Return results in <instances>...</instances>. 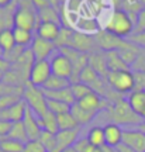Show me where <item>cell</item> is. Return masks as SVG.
<instances>
[{"label": "cell", "instance_id": "6da1fadb", "mask_svg": "<svg viewBox=\"0 0 145 152\" xmlns=\"http://www.w3.org/2000/svg\"><path fill=\"white\" fill-rule=\"evenodd\" d=\"M104 30L120 38L127 39L134 33V20L131 18V16L127 11L116 9L107 17L106 24H104Z\"/></svg>", "mask_w": 145, "mask_h": 152}, {"label": "cell", "instance_id": "7a4b0ae2", "mask_svg": "<svg viewBox=\"0 0 145 152\" xmlns=\"http://www.w3.org/2000/svg\"><path fill=\"white\" fill-rule=\"evenodd\" d=\"M107 117L110 123L117 125H138L142 121L138 114L134 113V110L130 107L128 102L125 99H120L118 102L113 103L107 109Z\"/></svg>", "mask_w": 145, "mask_h": 152}, {"label": "cell", "instance_id": "3957f363", "mask_svg": "<svg viewBox=\"0 0 145 152\" xmlns=\"http://www.w3.org/2000/svg\"><path fill=\"white\" fill-rule=\"evenodd\" d=\"M23 100L27 104L28 109H31L34 114H37L38 117H42L48 113V107H47V96L41 87L32 86L28 82L24 92H23Z\"/></svg>", "mask_w": 145, "mask_h": 152}, {"label": "cell", "instance_id": "277c9868", "mask_svg": "<svg viewBox=\"0 0 145 152\" xmlns=\"http://www.w3.org/2000/svg\"><path fill=\"white\" fill-rule=\"evenodd\" d=\"M108 86L113 89L118 94L134 92L135 80L134 73L131 71H118V72H108L106 76Z\"/></svg>", "mask_w": 145, "mask_h": 152}, {"label": "cell", "instance_id": "5b68a950", "mask_svg": "<svg viewBox=\"0 0 145 152\" xmlns=\"http://www.w3.org/2000/svg\"><path fill=\"white\" fill-rule=\"evenodd\" d=\"M40 26V18H38V11H34L32 7H18L17 6L16 13H14V27L34 31Z\"/></svg>", "mask_w": 145, "mask_h": 152}, {"label": "cell", "instance_id": "8992f818", "mask_svg": "<svg viewBox=\"0 0 145 152\" xmlns=\"http://www.w3.org/2000/svg\"><path fill=\"white\" fill-rule=\"evenodd\" d=\"M94 39H96V44H97V47H99V49H103L104 52H108V51H120V49H123L128 44V39L120 38L117 35H114V34L106 31V30L97 31L94 34Z\"/></svg>", "mask_w": 145, "mask_h": 152}, {"label": "cell", "instance_id": "52a82bcc", "mask_svg": "<svg viewBox=\"0 0 145 152\" xmlns=\"http://www.w3.org/2000/svg\"><path fill=\"white\" fill-rule=\"evenodd\" d=\"M68 47L78 49L81 52H85V54H93V52H97V49H99L94 35L82 33V31H73Z\"/></svg>", "mask_w": 145, "mask_h": 152}, {"label": "cell", "instance_id": "ba28073f", "mask_svg": "<svg viewBox=\"0 0 145 152\" xmlns=\"http://www.w3.org/2000/svg\"><path fill=\"white\" fill-rule=\"evenodd\" d=\"M51 75H52V71H51L49 61H35L31 66L28 82L31 83L32 86L42 87L44 83L48 80Z\"/></svg>", "mask_w": 145, "mask_h": 152}, {"label": "cell", "instance_id": "9c48e42d", "mask_svg": "<svg viewBox=\"0 0 145 152\" xmlns=\"http://www.w3.org/2000/svg\"><path fill=\"white\" fill-rule=\"evenodd\" d=\"M76 103L79 104L83 110L90 111V113H96V114H99L103 110H107L113 104V103H110L108 100H106L104 97H102L100 94H97L96 92L89 93L87 96H85V97L81 99Z\"/></svg>", "mask_w": 145, "mask_h": 152}, {"label": "cell", "instance_id": "30bf717a", "mask_svg": "<svg viewBox=\"0 0 145 152\" xmlns=\"http://www.w3.org/2000/svg\"><path fill=\"white\" fill-rule=\"evenodd\" d=\"M51 64V71H52V75L61 76V77H65V79H72V73H73V68H72V64L70 61L65 56L61 51L58 49V54H55L52 56V59L49 61Z\"/></svg>", "mask_w": 145, "mask_h": 152}, {"label": "cell", "instance_id": "8fae6325", "mask_svg": "<svg viewBox=\"0 0 145 152\" xmlns=\"http://www.w3.org/2000/svg\"><path fill=\"white\" fill-rule=\"evenodd\" d=\"M55 49H56V47H55L54 42L47 41V39L38 37V35L34 37V41H32L31 47H30L34 61H48L49 55H52Z\"/></svg>", "mask_w": 145, "mask_h": 152}, {"label": "cell", "instance_id": "7c38bea8", "mask_svg": "<svg viewBox=\"0 0 145 152\" xmlns=\"http://www.w3.org/2000/svg\"><path fill=\"white\" fill-rule=\"evenodd\" d=\"M23 125L26 128V132H27L28 141H34V140H38V137L41 134V127H40V123H38V115L34 114L31 109L26 110V114H24V118H23Z\"/></svg>", "mask_w": 145, "mask_h": 152}, {"label": "cell", "instance_id": "4fadbf2b", "mask_svg": "<svg viewBox=\"0 0 145 152\" xmlns=\"http://www.w3.org/2000/svg\"><path fill=\"white\" fill-rule=\"evenodd\" d=\"M123 142L135 152H145V134L135 130H123Z\"/></svg>", "mask_w": 145, "mask_h": 152}, {"label": "cell", "instance_id": "5bb4252c", "mask_svg": "<svg viewBox=\"0 0 145 152\" xmlns=\"http://www.w3.org/2000/svg\"><path fill=\"white\" fill-rule=\"evenodd\" d=\"M79 132H81V127L75 128V130L58 131L55 134L56 135V147H55L54 152H62L65 148L72 147L79 138Z\"/></svg>", "mask_w": 145, "mask_h": 152}, {"label": "cell", "instance_id": "9a60e30c", "mask_svg": "<svg viewBox=\"0 0 145 152\" xmlns=\"http://www.w3.org/2000/svg\"><path fill=\"white\" fill-rule=\"evenodd\" d=\"M26 110H27V104L24 103V100H21L9 109L0 110V120H6L9 123H20L24 118Z\"/></svg>", "mask_w": 145, "mask_h": 152}, {"label": "cell", "instance_id": "2e32d148", "mask_svg": "<svg viewBox=\"0 0 145 152\" xmlns=\"http://www.w3.org/2000/svg\"><path fill=\"white\" fill-rule=\"evenodd\" d=\"M104 130V138H106V145L111 148H116L123 142V130L121 127L114 123H108L103 127Z\"/></svg>", "mask_w": 145, "mask_h": 152}, {"label": "cell", "instance_id": "e0dca14e", "mask_svg": "<svg viewBox=\"0 0 145 152\" xmlns=\"http://www.w3.org/2000/svg\"><path fill=\"white\" fill-rule=\"evenodd\" d=\"M104 55H106V64H107L108 72L131 71V68L123 61L118 51H108V52H104Z\"/></svg>", "mask_w": 145, "mask_h": 152}, {"label": "cell", "instance_id": "ac0fdd59", "mask_svg": "<svg viewBox=\"0 0 145 152\" xmlns=\"http://www.w3.org/2000/svg\"><path fill=\"white\" fill-rule=\"evenodd\" d=\"M128 102L130 107L134 110L135 114H138L141 118L145 114V90H134L128 94Z\"/></svg>", "mask_w": 145, "mask_h": 152}, {"label": "cell", "instance_id": "d6986e66", "mask_svg": "<svg viewBox=\"0 0 145 152\" xmlns=\"http://www.w3.org/2000/svg\"><path fill=\"white\" fill-rule=\"evenodd\" d=\"M89 66L93 71H96L99 75L106 79L108 73L107 64H106V55L104 52H93L89 54Z\"/></svg>", "mask_w": 145, "mask_h": 152}, {"label": "cell", "instance_id": "ffe728a7", "mask_svg": "<svg viewBox=\"0 0 145 152\" xmlns=\"http://www.w3.org/2000/svg\"><path fill=\"white\" fill-rule=\"evenodd\" d=\"M59 31H61V26L55 24V23H40L37 28V35L44 38L47 41L55 42V39L58 38Z\"/></svg>", "mask_w": 145, "mask_h": 152}, {"label": "cell", "instance_id": "44dd1931", "mask_svg": "<svg viewBox=\"0 0 145 152\" xmlns=\"http://www.w3.org/2000/svg\"><path fill=\"white\" fill-rule=\"evenodd\" d=\"M69 86H70L69 79H65V77H61V76H56V75H51L49 79L44 83V86L41 89L45 90V92H55V90L66 89Z\"/></svg>", "mask_w": 145, "mask_h": 152}, {"label": "cell", "instance_id": "7402d4cb", "mask_svg": "<svg viewBox=\"0 0 145 152\" xmlns=\"http://www.w3.org/2000/svg\"><path fill=\"white\" fill-rule=\"evenodd\" d=\"M70 114L75 117V120L78 121L79 125H86L89 124L92 120L96 117V113H90V111H86L83 110L78 103H75L73 106H70Z\"/></svg>", "mask_w": 145, "mask_h": 152}, {"label": "cell", "instance_id": "603a6c76", "mask_svg": "<svg viewBox=\"0 0 145 152\" xmlns=\"http://www.w3.org/2000/svg\"><path fill=\"white\" fill-rule=\"evenodd\" d=\"M45 96L47 99H52V100H59V102H64V103L69 104V106H73L76 103L75 97L72 94V90H70V86L66 87V89H62V90H55V92H45Z\"/></svg>", "mask_w": 145, "mask_h": 152}, {"label": "cell", "instance_id": "cb8c5ba5", "mask_svg": "<svg viewBox=\"0 0 145 152\" xmlns=\"http://www.w3.org/2000/svg\"><path fill=\"white\" fill-rule=\"evenodd\" d=\"M16 47V41H14V34H13V28H4L0 30V49L3 55L9 52Z\"/></svg>", "mask_w": 145, "mask_h": 152}, {"label": "cell", "instance_id": "d4e9b609", "mask_svg": "<svg viewBox=\"0 0 145 152\" xmlns=\"http://www.w3.org/2000/svg\"><path fill=\"white\" fill-rule=\"evenodd\" d=\"M13 34H14V41L16 45L24 47V48H30L32 41H34V35L32 31H27V30H21V28H13Z\"/></svg>", "mask_w": 145, "mask_h": 152}, {"label": "cell", "instance_id": "484cf974", "mask_svg": "<svg viewBox=\"0 0 145 152\" xmlns=\"http://www.w3.org/2000/svg\"><path fill=\"white\" fill-rule=\"evenodd\" d=\"M86 138L89 140V142L94 148L106 145V138H104V130H103V127H99V125L92 127L90 130H89V132H87Z\"/></svg>", "mask_w": 145, "mask_h": 152}, {"label": "cell", "instance_id": "4316f807", "mask_svg": "<svg viewBox=\"0 0 145 152\" xmlns=\"http://www.w3.org/2000/svg\"><path fill=\"white\" fill-rule=\"evenodd\" d=\"M38 123H40V127L41 130L49 131V132H54L56 134L58 132V120H56V115L52 114L51 111L42 115V117H38Z\"/></svg>", "mask_w": 145, "mask_h": 152}, {"label": "cell", "instance_id": "83f0119b", "mask_svg": "<svg viewBox=\"0 0 145 152\" xmlns=\"http://www.w3.org/2000/svg\"><path fill=\"white\" fill-rule=\"evenodd\" d=\"M56 120H58V130L59 131H65V130H75V128H79L81 125L78 124V121L75 120V117L69 113H64L61 115H56Z\"/></svg>", "mask_w": 145, "mask_h": 152}, {"label": "cell", "instance_id": "f1b7e54d", "mask_svg": "<svg viewBox=\"0 0 145 152\" xmlns=\"http://www.w3.org/2000/svg\"><path fill=\"white\" fill-rule=\"evenodd\" d=\"M7 138L20 141V142H23V144H26V142L28 141V137H27V132H26V128H24V125H23V121H20V123H13V124H11L10 132H9Z\"/></svg>", "mask_w": 145, "mask_h": 152}, {"label": "cell", "instance_id": "f546056e", "mask_svg": "<svg viewBox=\"0 0 145 152\" xmlns=\"http://www.w3.org/2000/svg\"><path fill=\"white\" fill-rule=\"evenodd\" d=\"M38 18L40 23H55L59 24V14H58V9H55L52 6H49L47 9L38 11Z\"/></svg>", "mask_w": 145, "mask_h": 152}, {"label": "cell", "instance_id": "4dcf8cb0", "mask_svg": "<svg viewBox=\"0 0 145 152\" xmlns=\"http://www.w3.org/2000/svg\"><path fill=\"white\" fill-rule=\"evenodd\" d=\"M38 141L44 145V148L47 149V152L55 151V147H56V135H55L54 132L42 130L41 134H40V137H38Z\"/></svg>", "mask_w": 145, "mask_h": 152}, {"label": "cell", "instance_id": "1f68e13d", "mask_svg": "<svg viewBox=\"0 0 145 152\" xmlns=\"http://www.w3.org/2000/svg\"><path fill=\"white\" fill-rule=\"evenodd\" d=\"M47 107H48V111H51L55 115H61V114L70 111L69 104L59 102V100H52V99H47Z\"/></svg>", "mask_w": 145, "mask_h": 152}, {"label": "cell", "instance_id": "d6a6232c", "mask_svg": "<svg viewBox=\"0 0 145 152\" xmlns=\"http://www.w3.org/2000/svg\"><path fill=\"white\" fill-rule=\"evenodd\" d=\"M0 149L3 152H23L24 144L11 138H4V140H0Z\"/></svg>", "mask_w": 145, "mask_h": 152}, {"label": "cell", "instance_id": "836d02e7", "mask_svg": "<svg viewBox=\"0 0 145 152\" xmlns=\"http://www.w3.org/2000/svg\"><path fill=\"white\" fill-rule=\"evenodd\" d=\"M70 90H72V94H73V97H75L76 102H79L81 99H83L85 96H87L89 93H92L90 87L85 85V83H82V82H76V83H70Z\"/></svg>", "mask_w": 145, "mask_h": 152}, {"label": "cell", "instance_id": "e575fe53", "mask_svg": "<svg viewBox=\"0 0 145 152\" xmlns=\"http://www.w3.org/2000/svg\"><path fill=\"white\" fill-rule=\"evenodd\" d=\"M23 100V93H13V94H6L0 97V110L9 109L11 106Z\"/></svg>", "mask_w": 145, "mask_h": 152}, {"label": "cell", "instance_id": "d590c367", "mask_svg": "<svg viewBox=\"0 0 145 152\" xmlns=\"http://www.w3.org/2000/svg\"><path fill=\"white\" fill-rule=\"evenodd\" d=\"M73 147L78 152H92L94 149V147L92 145L86 137L85 138H78V141L73 144Z\"/></svg>", "mask_w": 145, "mask_h": 152}, {"label": "cell", "instance_id": "8d00e7d4", "mask_svg": "<svg viewBox=\"0 0 145 152\" xmlns=\"http://www.w3.org/2000/svg\"><path fill=\"white\" fill-rule=\"evenodd\" d=\"M144 30H145V7H142L140 10V13L137 14V18H135V23H134V33L133 34L141 33Z\"/></svg>", "mask_w": 145, "mask_h": 152}, {"label": "cell", "instance_id": "74e56055", "mask_svg": "<svg viewBox=\"0 0 145 152\" xmlns=\"http://www.w3.org/2000/svg\"><path fill=\"white\" fill-rule=\"evenodd\" d=\"M23 152H47V149L44 148V145L38 140H34V141H27L24 144V151Z\"/></svg>", "mask_w": 145, "mask_h": 152}, {"label": "cell", "instance_id": "f35d334b", "mask_svg": "<svg viewBox=\"0 0 145 152\" xmlns=\"http://www.w3.org/2000/svg\"><path fill=\"white\" fill-rule=\"evenodd\" d=\"M131 68H134L135 72H145V48H141L140 55Z\"/></svg>", "mask_w": 145, "mask_h": 152}, {"label": "cell", "instance_id": "ab89813d", "mask_svg": "<svg viewBox=\"0 0 145 152\" xmlns=\"http://www.w3.org/2000/svg\"><path fill=\"white\" fill-rule=\"evenodd\" d=\"M128 41H131L133 44H135L137 47L140 48H145V30L141 31V33H137V34H133L127 38Z\"/></svg>", "mask_w": 145, "mask_h": 152}, {"label": "cell", "instance_id": "60d3db41", "mask_svg": "<svg viewBox=\"0 0 145 152\" xmlns=\"http://www.w3.org/2000/svg\"><path fill=\"white\" fill-rule=\"evenodd\" d=\"M133 73L135 80L134 90H145V72H133Z\"/></svg>", "mask_w": 145, "mask_h": 152}, {"label": "cell", "instance_id": "b9f144b4", "mask_svg": "<svg viewBox=\"0 0 145 152\" xmlns=\"http://www.w3.org/2000/svg\"><path fill=\"white\" fill-rule=\"evenodd\" d=\"M11 124H13V123H9V121H6V120H0V140L7 138L9 132H10Z\"/></svg>", "mask_w": 145, "mask_h": 152}, {"label": "cell", "instance_id": "7bdbcfd3", "mask_svg": "<svg viewBox=\"0 0 145 152\" xmlns=\"http://www.w3.org/2000/svg\"><path fill=\"white\" fill-rule=\"evenodd\" d=\"M34 9H37V11L42 10V9H47L49 6H52V1L51 0H30Z\"/></svg>", "mask_w": 145, "mask_h": 152}, {"label": "cell", "instance_id": "ee69618b", "mask_svg": "<svg viewBox=\"0 0 145 152\" xmlns=\"http://www.w3.org/2000/svg\"><path fill=\"white\" fill-rule=\"evenodd\" d=\"M10 66L11 65L3 58V56H0V72H1V73H6V72L10 69Z\"/></svg>", "mask_w": 145, "mask_h": 152}, {"label": "cell", "instance_id": "f6af8a7d", "mask_svg": "<svg viewBox=\"0 0 145 152\" xmlns=\"http://www.w3.org/2000/svg\"><path fill=\"white\" fill-rule=\"evenodd\" d=\"M116 151H117V152H135L133 148L128 147V145H125L124 142H121L120 145H117V147H116Z\"/></svg>", "mask_w": 145, "mask_h": 152}, {"label": "cell", "instance_id": "bcb514c9", "mask_svg": "<svg viewBox=\"0 0 145 152\" xmlns=\"http://www.w3.org/2000/svg\"><path fill=\"white\" fill-rule=\"evenodd\" d=\"M92 152H114V148L108 147V145H103V147H99V148H94Z\"/></svg>", "mask_w": 145, "mask_h": 152}, {"label": "cell", "instance_id": "7dc6e473", "mask_svg": "<svg viewBox=\"0 0 145 152\" xmlns=\"http://www.w3.org/2000/svg\"><path fill=\"white\" fill-rule=\"evenodd\" d=\"M135 128H137L138 131H141L142 134H145V120H142V121H141V123H140L138 125H137Z\"/></svg>", "mask_w": 145, "mask_h": 152}, {"label": "cell", "instance_id": "c3c4849f", "mask_svg": "<svg viewBox=\"0 0 145 152\" xmlns=\"http://www.w3.org/2000/svg\"><path fill=\"white\" fill-rule=\"evenodd\" d=\"M11 1H13V0H0V9H1V7H9V6L11 4Z\"/></svg>", "mask_w": 145, "mask_h": 152}, {"label": "cell", "instance_id": "681fc988", "mask_svg": "<svg viewBox=\"0 0 145 152\" xmlns=\"http://www.w3.org/2000/svg\"><path fill=\"white\" fill-rule=\"evenodd\" d=\"M62 152H78V151H76V149H75V147L72 145V147L65 148V149H64V151H62Z\"/></svg>", "mask_w": 145, "mask_h": 152}, {"label": "cell", "instance_id": "f907efd6", "mask_svg": "<svg viewBox=\"0 0 145 152\" xmlns=\"http://www.w3.org/2000/svg\"><path fill=\"white\" fill-rule=\"evenodd\" d=\"M3 75H4V73H1V72H0V83L3 82Z\"/></svg>", "mask_w": 145, "mask_h": 152}, {"label": "cell", "instance_id": "816d5d0a", "mask_svg": "<svg viewBox=\"0 0 145 152\" xmlns=\"http://www.w3.org/2000/svg\"><path fill=\"white\" fill-rule=\"evenodd\" d=\"M0 56H3V52H1V49H0Z\"/></svg>", "mask_w": 145, "mask_h": 152}, {"label": "cell", "instance_id": "f5cc1de1", "mask_svg": "<svg viewBox=\"0 0 145 152\" xmlns=\"http://www.w3.org/2000/svg\"><path fill=\"white\" fill-rule=\"evenodd\" d=\"M58 1H65V0H58Z\"/></svg>", "mask_w": 145, "mask_h": 152}]
</instances>
